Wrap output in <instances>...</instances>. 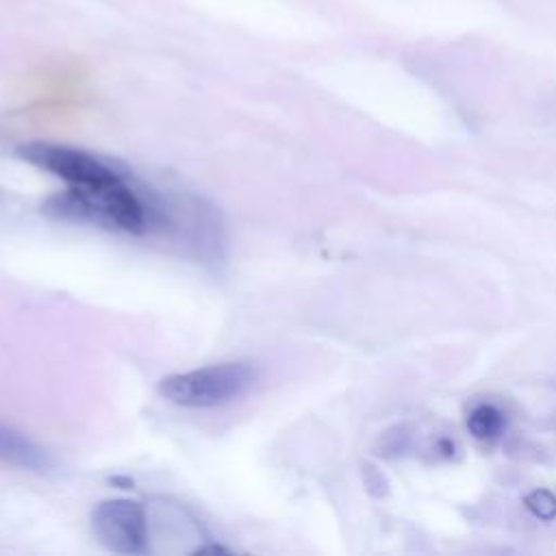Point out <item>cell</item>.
Instances as JSON below:
<instances>
[{
    "mask_svg": "<svg viewBox=\"0 0 556 556\" xmlns=\"http://www.w3.org/2000/svg\"><path fill=\"white\" fill-rule=\"evenodd\" d=\"M17 152L24 161L65 180L70 191H93L122 178L111 165L100 161L96 154H89L72 146L33 141L20 146Z\"/></svg>",
    "mask_w": 556,
    "mask_h": 556,
    "instance_id": "7a4b0ae2",
    "label": "cell"
},
{
    "mask_svg": "<svg viewBox=\"0 0 556 556\" xmlns=\"http://www.w3.org/2000/svg\"><path fill=\"white\" fill-rule=\"evenodd\" d=\"M252 382L254 369L248 363L228 361L165 376L159 393L176 406L213 408L243 395Z\"/></svg>",
    "mask_w": 556,
    "mask_h": 556,
    "instance_id": "6da1fadb",
    "label": "cell"
},
{
    "mask_svg": "<svg viewBox=\"0 0 556 556\" xmlns=\"http://www.w3.org/2000/svg\"><path fill=\"white\" fill-rule=\"evenodd\" d=\"M467 428L478 441H493L504 430V415L493 404H480L469 413Z\"/></svg>",
    "mask_w": 556,
    "mask_h": 556,
    "instance_id": "5b68a950",
    "label": "cell"
},
{
    "mask_svg": "<svg viewBox=\"0 0 556 556\" xmlns=\"http://www.w3.org/2000/svg\"><path fill=\"white\" fill-rule=\"evenodd\" d=\"M98 541L117 554H143L148 549V515L135 500H104L91 513Z\"/></svg>",
    "mask_w": 556,
    "mask_h": 556,
    "instance_id": "3957f363",
    "label": "cell"
},
{
    "mask_svg": "<svg viewBox=\"0 0 556 556\" xmlns=\"http://www.w3.org/2000/svg\"><path fill=\"white\" fill-rule=\"evenodd\" d=\"M0 463L33 471H43L50 467L48 454L35 441L4 424H0Z\"/></svg>",
    "mask_w": 556,
    "mask_h": 556,
    "instance_id": "277c9868",
    "label": "cell"
},
{
    "mask_svg": "<svg viewBox=\"0 0 556 556\" xmlns=\"http://www.w3.org/2000/svg\"><path fill=\"white\" fill-rule=\"evenodd\" d=\"M523 504L534 517L543 521H549L556 517V495L547 489H534L532 493L526 495Z\"/></svg>",
    "mask_w": 556,
    "mask_h": 556,
    "instance_id": "8992f818",
    "label": "cell"
}]
</instances>
